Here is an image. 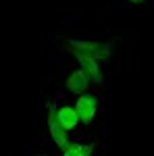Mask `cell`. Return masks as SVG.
I'll return each mask as SVG.
<instances>
[{
	"instance_id": "obj_8",
	"label": "cell",
	"mask_w": 154,
	"mask_h": 156,
	"mask_svg": "<svg viewBox=\"0 0 154 156\" xmlns=\"http://www.w3.org/2000/svg\"><path fill=\"white\" fill-rule=\"evenodd\" d=\"M129 2H133V4H140V2H144V0H129Z\"/></svg>"
},
{
	"instance_id": "obj_1",
	"label": "cell",
	"mask_w": 154,
	"mask_h": 156,
	"mask_svg": "<svg viewBox=\"0 0 154 156\" xmlns=\"http://www.w3.org/2000/svg\"><path fill=\"white\" fill-rule=\"evenodd\" d=\"M69 52L73 56H88L94 60H102L110 56V46L100 44V42H85V40H71L69 42Z\"/></svg>"
},
{
	"instance_id": "obj_3",
	"label": "cell",
	"mask_w": 154,
	"mask_h": 156,
	"mask_svg": "<svg viewBox=\"0 0 154 156\" xmlns=\"http://www.w3.org/2000/svg\"><path fill=\"white\" fill-rule=\"evenodd\" d=\"M48 131L52 135V140H54V144L59 146V148H67L69 146V137H67V129L60 125L59 121V115H56V106H50L48 108Z\"/></svg>"
},
{
	"instance_id": "obj_2",
	"label": "cell",
	"mask_w": 154,
	"mask_h": 156,
	"mask_svg": "<svg viewBox=\"0 0 154 156\" xmlns=\"http://www.w3.org/2000/svg\"><path fill=\"white\" fill-rule=\"evenodd\" d=\"M75 112L81 123L90 125L94 123L96 119V112H98V98L92 96V94H81L77 98V104H75Z\"/></svg>"
},
{
	"instance_id": "obj_5",
	"label": "cell",
	"mask_w": 154,
	"mask_h": 156,
	"mask_svg": "<svg viewBox=\"0 0 154 156\" xmlns=\"http://www.w3.org/2000/svg\"><path fill=\"white\" fill-rule=\"evenodd\" d=\"M77 60H79V65H81V69L88 73L90 81H96V83H102V81H104L102 71H100V67H98V60L88 58V56H77Z\"/></svg>"
},
{
	"instance_id": "obj_6",
	"label": "cell",
	"mask_w": 154,
	"mask_h": 156,
	"mask_svg": "<svg viewBox=\"0 0 154 156\" xmlns=\"http://www.w3.org/2000/svg\"><path fill=\"white\" fill-rule=\"evenodd\" d=\"M56 115H59L60 125H63L67 131L75 129L77 123H79V117H77V112H75V108H73V106H60L59 110H56Z\"/></svg>"
},
{
	"instance_id": "obj_7",
	"label": "cell",
	"mask_w": 154,
	"mask_h": 156,
	"mask_svg": "<svg viewBox=\"0 0 154 156\" xmlns=\"http://www.w3.org/2000/svg\"><path fill=\"white\" fill-rule=\"evenodd\" d=\"M92 152H94V146L90 144H69L63 156H92Z\"/></svg>"
},
{
	"instance_id": "obj_4",
	"label": "cell",
	"mask_w": 154,
	"mask_h": 156,
	"mask_svg": "<svg viewBox=\"0 0 154 156\" xmlns=\"http://www.w3.org/2000/svg\"><path fill=\"white\" fill-rule=\"evenodd\" d=\"M90 77H88V73L83 71V69H75V71L67 77V81H65V85H67V90L71 92V94H75V96H81V94H85L88 92V87H90Z\"/></svg>"
},
{
	"instance_id": "obj_9",
	"label": "cell",
	"mask_w": 154,
	"mask_h": 156,
	"mask_svg": "<svg viewBox=\"0 0 154 156\" xmlns=\"http://www.w3.org/2000/svg\"><path fill=\"white\" fill-rule=\"evenodd\" d=\"M40 156H44V154H40Z\"/></svg>"
}]
</instances>
